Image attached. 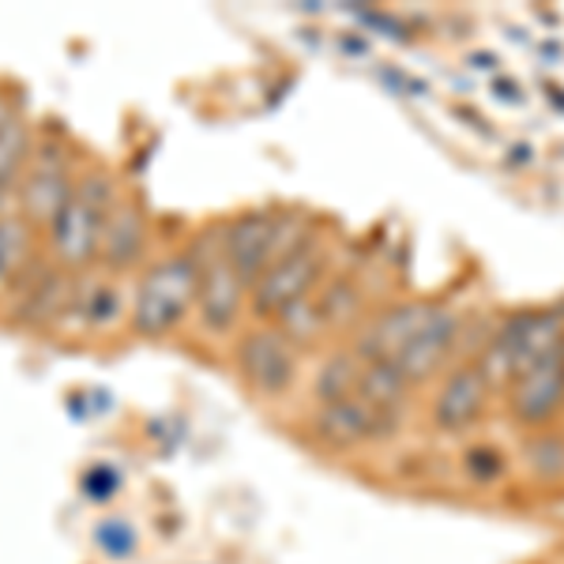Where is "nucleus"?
Here are the masks:
<instances>
[{"mask_svg":"<svg viewBox=\"0 0 564 564\" xmlns=\"http://www.w3.org/2000/svg\"><path fill=\"white\" fill-rule=\"evenodd\" d=\"M308 238H313V230H308L305 215L257 207V212H245L223 223V260L252 290L263 279V271L275 268L282 257H290Z\"/></svg>","mask_w":564,"mask_h":564,"instance_id":"20e7f679","label":"nucleus"},{"mask_svg":"<svg viewBox=\"0 0 564 564\" xmlns=\"http://www.w3.org/2000/svg\"><path fill=\"white\" fill-rule=\"evenodd\" d=\"M98 545H102L109 557H124V553H132V531L124 523L109 520L98 527Z\"/></svg>","mask_w":564,"mask_h":564,"instance_id":"4be33fe9","label":"nucleus"},{"mask_svg":"<svg viewBox=\"0 0 564 564\" xmlns=\"http://www.w3.org/2000/svg\"><path fill=\"white\" fill-rule=\"evenodd\" d=\"M84 170V154H79L76 140L61 121L39 124L34 135V151L26 159V170L15 188V212L45 238L53 223H57L61 207L68 204L76 177Z\"/></svg>","mask_w":564,"mask_h":564,"instance_id":"f03ea898","label":"nucleus"},{"mask_svg":"<svg viewBox=\"0 0 564 564\" xmlns=\"http://www.w3.org/2000/svg\"><path fill=\"white\" fill-rule=\"evenodd\" d=\"M199 263L188 249L154 260L140 275L129 302V332L140 339H166L196 308Z\"/></svg>","mask_w":564,"mask_h":564,"instance_id":"7ed1b4c3","label":"nucleus"},{"mask_svg":"<svg viewBox=\"0 0 564 564\" xmlns=\"http://www.w3.org/2000/svg\"><path fill=\"white\" fill-rule=\"evenodd\" d=\"M124 188L117 185V174L106 162H84L72 188L68 204L61 207L57 223L45 230V252L68 271L84 275L98 268V245H102V226Z\"/></svg>","mask_w":564,"mask_h":564,"instance_id":"f257e3e1","label":"nucleus"},{"mask_svg":"<svg viewBox=\"0 0 564 564\" xmlns=\"http://www.w3.org/2000/svg\"><path fill=\"white\" fill-rule=\"evenodd\" d=\"M486 395H489V380L481 377L478 366H463L444 380L441 395L433 403V422L448 433H459L467 425L478 422L481 406H486Z\"/></svg>","mask_w":564,"mask_h":564,"instance_id":"2eb2a0df","label":"nucleus"},{"mask_svg":"<svg viewBox=\"0 0 564 564\" xmlns=\"http://www.w3.org/2000/svg\"><path fill=\"white\" fill-rule=\"evenodd\" d=\"M433 308L436 305L430 302H403V305L388 308V313L358 339V350H354L358 361H395L399 354L406 350V343L417 335V327L433 316Z\"/></svg>","mask_w":564,"mask_h":564,"instance_id":"4468645a","label":"nucleus"},{"mask_svg":"<svg viewBox=\"0 0 564 564\" xmlns=\"http://www.w3.org/2000/svg\"><path fill=\"white\" fill-rule=\"evenodd\" d=\"M399 417H391L377 406H369L361 395L335 399V403H321L313 414V433L332 448H354V444L384 441L395 433Z\"/></svg>","mask_w":564,"mask_h":564,"instance_id":"9d476101","label":"nucleus"},{"mask_svg":"<svg viewBox=\"0 0 564 564\" xmlns=\"http://www.w3.org/2000/svg\"><path fill=\"white\" fill-rule=\"evenodd\" d=\"M358 372L361 361L354 354H332L316 372V399L321 403H335V399H347L358 388Z\"/></svg>","mask_w":564,"mask_h":564,"instance_id":"a211bd4d","label":"nucleus"},{"mask_svg":"<svg viewBox=\"0 0 564 564\" xmlns=\"http://www.w3.org/2000/svg\"><path fill=\"white\" fill-rule=\"evenodd\" d=\"M527 470L542 481H561L564 478V436L542 433L527 444Z\"/></svg>","mask_w":564,"mask_h":564,"instance_id":"6ab92c4d","label":"nucleus"},{"mask_svg":"<svg viewBox=\"0 0 564 564\" xmlns=\"http://www.w3.org/2000/svg\"><path fill=\"white\" fill-rule=\"evenodd\" d=\"M151 241V218L148 207L135 193H121V199L113 204L106 226H102V245H98V271L102 275H124L135 271L143 263Z\"/></svg>","mask_w":564,"mask_h":564,"instance_id":"1a4fd4ad","label":"nucleus"},{"mask_svg":"<svg viewBox=\"0 0 564 564\" xmlns=\"http://www.w3.org/2000/svg\"><path fill=\"white\" fill-rule=\"evenodd\" d=\"M72 282H76V275H68L50 252H42L20 286L0 302V324L8 332H61L68 313Z\"/></svg>","mask_w":564,"mask_h":564,"instance_id":"423d86ee","label":"nucleus"},{"mask_svg":"<svg viewBox=\"0 0 564 564\" xmlns=\"http://www.w3.org/2000/svg\"><path fill=\"white\" fill-rule=\"evenodd\" d=\"M45 252V238L23 215H0V302L23 282Z\"/></svg>","mask_w":564,"mask_h":564,"instance_id":"dca6fc26","label":"nucleus"},{"mask_svg":"<svg viewBox=\"0 0 564 564\" xmlns=\"http://www.w3.org/2000/svg\"><path fill=\"white\" fill-rule=\"evenodd\" d=\"M463 467H467V475L478 481V486H494V481L505 475V452L489 448V444H481V448H470L467 459H463Z\"/></svg>","mask_w":564,"mask_h":564,"instance_id":"412c9836","label":"nucleus"},{"mask_svg":"<svg viewBox=\"0 0 564 564\" xmlns=\"http://www.w3.org/2000/svg\"><path fill=\"white\" fill-rule=\"evenodd\" d=\"M456 343H459V316L452 313V308L436 305L430 321L417 327V335L395 358V366L411 384H422V380H430L433 372L441 369V361L448 358V350L456 347Z\"/></svg>","mask_w":564,"mask_h":564,"instance_id":"ddd939ff","label":"nucleus"},{"mask_svg":"<svg viewBox=\"0 0 564 564\" xmlns=\"http://www.w3.org/2000/svg\"><path fill=\"white\" fill-rule=\"evenodd\" d=\"M234 366H238L249 391L275 399L294 384V377H297V347L279 332L275 324L252 327V332H245L238 339Z\"/></svg>","mask_w":564,"mask_h":564,"instance_id":"6e6552de","label":"nucleus"},{"mask_svg":"<svg viewBox=\"0 0 564 564\" xmlns=\"http://www.w3.org/2000/svg\"><path fill=\"white\" fill-rule=\"evenodd\" d=\"M324 268H327V249L313 234V238L297 245L290 257H282L275 268L263 271V279L249 290L252 313L275 321L279 313H286L290 305H297L302 297L313 294L316 282L324 275Z\"/></svg>","mask_w":564,"mask_h":564,"instance_id":"0eeeda50","label":"nucleus"},{"mask_svg":"<svg viewBox=\"0 0 564 564\" xmlns=\"http://www.w3.org/2000/svg\"><path fill=\"white\" fill-rule=\"evenodd\" d=\"M406 391H411V380L399 372L395 361H361L354 395H361L369 406H377V411L399 417V414H403V406H406Z\"/></svg>","mask_w":564,"mask_h":564,"instance_id":"f3484780","label":"nucleus"},{"mask_svg":"<svg viewBox=\"0 0 564 564\" xmlns=\"http://www.w3.org/2000/svg\"><path fill=\"white\" fill-rule=\"evenodd\" d=\"M316 308H321V321L324 327H335L343 324L347 316H354V305H358V290H354L350 279H335L327 282L321 294H313Z\"/></svg>","mask_w":564,"mask_h":564,"instance_id":"aec40b11","label":"nucleus"},{"mask_svg":"<svg viewBox=\"0 0 564 564\" xmlns=\"http://www.w3.org/2000/svg\"><path fill=\"white\" fill-rule=\"evenodd\" d=\"M508 406L520 425L550 422L564 406V350L516 372L512 388H508Z\"/></svg>","mask_w":564,"mask_h":564,"instance_id":"f8f14e48","label":"nucleus"},{"mask_svg":"<svg viewBox=\"0 0 564 564\" xmlns=\"http://www.w3.org/2000/svg\"><path fill=\"white\" fill-rule=\"evenodd\" d=\"M26 109V90L23 84H15V79L0 76V129H4L12 117H20Z\"/></svg>","mask_w":564,"mask_h":564,"instance_id":"5701e85b","label":"nucleus"},{"mask_svg":"<svg viewBox=\"0 0 564 564\" xmlns=\"http://www.w3.org/2000/svg\"><path fill=\"white\" fill-rule=\"evenodd\" d=\"M245 297H249V286L241 282L238 271L223 257L207 260L204 271H199V290H196L199 327H204L207 335H215V339L230 335L241 321Z\"/></svg>","mask_w":564,"mask_h":564,"instance_id":"9b49d317","label":"nucleus"},{"mask_svg":"<svg viewBox=\"0 0 564 564\" xmlns=\"http://www.w3.org/2000/svg\"><path fill=\"white\" fill-rule=\"evenodd\" d=\"M561 350H564V308L553 305V308H539V313L512 316L489 339L478 369L486 372L489 384H500V380H512L520 369L553 358Z\"/></svg>","mask_w":564,"mask_h":564,"instance_id":"39448f33","label":"nucleus"}]
</instances>
